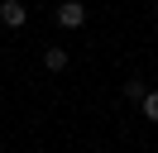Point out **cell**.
<instances>
[{
  "mask_svg": "<svg viewBox=\"0 0 158 153\" xmlns=\"http://www.w3.org/2000/svg\"><path fill=\"white\" fill-rule=\"evenodd\" d=\"M43 67L48 72H67V48H48L43 53Z\"/></svg>",
  "mask_w": 158,
  "mask_h": 153,
  "instance_id": "cell-3",
  "label": "cell"
},
{
  "mask_svg": "<svg viewBox=\"0 0 158 153\" xmlns=\"http://www.w3.org/2000/svg\"><path fill=\"white\" fill-rule=\"evenodd\" d=\"M139 110H144V120H153V124H158V91H144Z\"/></svg>",
  "mask_w": 158,
  "mask_h": 153,
  "instance_id": "cell-4",
  "label": "cell"
},
{
  "mask_svg": "<svg viewBox=\"0 0 158 153\" xmlns=\"http://www.w3.org/2000/svg\"><path fill=\"white\" fill-rule=\"evenodd\" d=\"M153 19H158V5H153Z\"/></svg>",
  "mask_w": 158,
  "mask_h": 153,
  "instance_id": "cell-6",
  "label": "cell"
},
{
  "mask_svg": "<svg viewBox=\"0 0 158 153\" xmlns=\"http://www.w3.org/2000/svg\"><path fill=\"white\" fill-rule=\"evenodd\" d=\"M24 19H29L24 0H0V24H5V29H19Z\"/></svg>",
  "mask_w": 158,
  "mask_h": 153,
  "instance_id": "cell-2",
  "label": "cell"
},
{
  "mask_svg": "<svg viewBox=\"0 0 158 153\" xmlns=\"http://www.w3.org/2000/svg\"><path fill=\"white\" fill-rule=\"evenodd\" d=\"M144 91H148L144 76H129V81H125V96H129V101H144Z\"/></svg>",
  "mask_w": 158,
  "mask_h": 153,
  "instance_id": "cell-5",
  "label": "cell"
},
{
  "mask_svg": "<svg viewBox=\"0 0 158 153\" xmlns=\"http://www.w3.org/2000/svg\"><path fill=\"white\" fill-rule=\"evenodd\" d=\"M58 24L62 29H81L86 24V5H81V0H62L58 5Z\"/></svg>",
  "mask_w": 158,
  "mask_h": 153,
  "instance_id": "cell-1",
  "label": "cell"
}]
</instances>
